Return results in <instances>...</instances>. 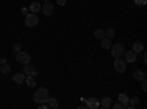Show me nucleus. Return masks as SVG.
Returning a JSON list of instances; mask_svg holds the SVG:
<instances>
[{"label": "nucleus", "mask_w": 147, "mask_h": 109, "mask_svg": "<svg viewBox=\"0 0 147 109\" xmlns=\"http://www.w3.org/2000/svg\"><path fill=\"white\" fill-rule=\"evenodd\" d=\"M47 99H49V90L44 89V87L38 89L34 93V102L35 103H44Z\"/></svg>", "instance_id": "obj_1"}, {"label": "nucleus", "mask_w": 147, "mask_h": 109, "mask_svg": "<svg viewBox=\"0 0 147 109\" xmlns=\"http://www.w3.org/2000/svg\"><path fill=\"white\" fill-rule=\"evenodd\" d=\"M110 53H112L113 58H122L124 56V52H125V47L124 44H121V43H116L115 46H110Z\"/></svg>", "instance_id": "obj_2"}, {"label": "nucleus", "mask_w": 147, "mask_h": 109, "mask_svg": "<svg viewBox=\"0 0 147 109\" xmlns=\"http://www.w3.org/2000/svg\"><path fill=\"white\" fill-rule=\"evenodd\" d=\"M16 60H18L19 64L25 65V64H30V60H31V56H30L28 53H25V52L19 50V52H16Z\"/></svg>", "instance_id": "obj_3"}, {"label": "nucleus", "mask_w": 147, "mask_h": 109, "mask_svg": "<svg viewBox=\"0 0 147 109\" xmlns=\"http://www.w3.org/2000/svg\"><path fill=\"white\" fill-rule=\"evenodd\" d=\"M38 24V16H35V14H27L25 16V25L27 27H35Z\"/></svg>", "instance_id": "obj_4"}, {"label": "nucleus", "mask_w": 147, "mask_h": 109, "mask_svg": "<svg viewBox=\"0 0 147 109\" xmlns=\"http://www.w3.org/2000/svg\"><path fill=\"white\" fill-rule=\"evenodd\" d=\"M115 71L116 72H124L125 71V66H127V62H125V59H122V58H115Z\"/></svg>", "instance_id": "obj_5"}, {"label": "nucleus", "mask_w": 147, "mask_h": 109, "mask_svg": "<svg viewBox=\"0 0 147 109\" xmlns=\"http://www.w3.org/2000/svg\"><path fill=\"white\" fill-rule=\"evenodd\" d=\"M41 10H43V14H44L46 16H50V15L53 14V10H55V6H53L50 2H46V3L41 6Z\"/></svg>", "instance_id": "obj_6"}, {"label": "nucleus", "mask_w": 147, "mask_h": 109, "mask_svg": "<svg viewBox=\"0 0 147 109\" xmlns=\"http://www.w3.org/2000/svg\"><path fill=\"white\" fill-rule=\"evenodd\" d=\"M124 59H125V62L127 64H132V62H136V59H137V53L131 50V52H124Z\"/></svg>", "instance_id": "obj_7"}, {"label": "nucleus", "mask_w": 147, "mask_h": 109, "mask_svg": "<svg viewBox=\"0 0 147 109\" xmlns=\"http://www.w3.org/2000/svg\"><path fill=\"white\" fill-rule=\"evenodd\" d=\"M24 74L25 75H32V77H35L37 75V71H35V68L32 66V65H30V64H25L24 65Z\"/></svg>", "instance_id": "obj_8"}, {"label": "nucleus", "mask_w": 147, "mask_h": 109, "mask_svg": "<svg viewBox=\"0 0 147 109\" xmlns=\"http://www.w3.org/2000/svg\"><path fill=\"white\" fill-rule=\"evenodd\" d=\"M85 108L97 109V108H100V102L97 100L96 97H90V99H87V105H85Z\"/></svg>", "instance_id": "obj_9"}, {"label": "nucleus", "mask_w": 147, "mask_h": 109, "mask_svg": "<svg viewBox=\"0 0 147 109\" xmlns=\"http://www.w3.org/2000/svg\"><path fill=\"white\" fill-rule=\"evenodd\" d=\"M25 74L24 72H16V74H13L12 75V78H13V81L15 83H18V84H22V83H25Z\"/></svg>", "instance_id": "obj_10"}, {"label": "nucleus", "mask_w": 147, "mask_h": 109, "mask_svg": "<svg viewBox=\"0 0 147 109\" xmlns=\"http://www.w3.org/2000/svg\"><path fill=\"white\" fill-rule=\"evenodd\" d=\"M119 102L125 106V109L129 108V97H128L125 93H121V94H119Z\"/></svg>", "instance_id": "obj_11"}, {"label": "nucleus", "mask_w": 147, "mask_h": 109, "mask_svg": "<svg viewBox=\"0 0 147 109\" xmlns=\"http://www.w3.org/2000/svg\"><path fill=\"white\" fill-rule=\"evenodd\" d=\"M46 103H47V106L49 108H59V102H57V99H55V97H50V96H49V99L46 100Z\"/></svg>", "instance_id": "obj_12"}, {"label": "nucleus", "mask_w": 147, "mask_h": 109, "mask_svg": "<svg viewBox=\"0 0 147 109\" xmlns=\"http://www.w3.org/2000/svg\"><path fill=\"white\" fill-rule=\"evenodd\" d=\"M30 10H31V14H37V12L41 10V5L38 2H34V3L30 5Z\"/></svg>", "instance_id": "obj_13"}, {"label": "nucleus", "mask_w": 147, "mask_h": 109, "mask_svg": "<svg viewBox=\"0 0 147 109\" xmlns=\"http://www.w3.org/2000/svg\"><path fill=\"white\" fill-rule=\"evenodd\" d=\"M132 50L136 52V53H138V52H143L144 50V44L141 43V41H136L132 44Z\"/></svg>", "instance_id": "obj_14"}, {"label": "nucleus", "mask_w": 147, "mask_h": 109, "mask_svg": "<svg viewBox=\"0 0 147 109\" xmlns=\"http://www.w3.org/2000/svg\"><path fill=\"white\" fill-rule=\"evenodd\" d=\"M100 106H103V108H110V106H112V99H110L109 96H105V97L102 99Z\"/></svg>", "instance_id": "obj_15"}, {"label": "nucleus", "mask_w": 147, "mask_h": 109, "mask_svg": "<svg viewBox=\"0 0 147 109\" xmlns=\"http://www.w3.org/2000/svg\"><path fill=\"white\" fill-rule=\"evenodd\" d=\"M110 46H112V41H110V39L103 37V39H102V47H103V49H106V50H109Z\"/></svg>", "instance_id": "obj_16"}, {"label": "nucleus", "mask_w": 147, "mask_h": 109, "mask_svg": "<svg viewBox=\"0 0 147 109\" xmlns=\"http://www.w3.org/2000/svg\"><path fill=\"white\" fill-rule=\"evenodd\" d=\"M25 84L28 87H35V78L32 75H27L25 77Z\"/></svg>", "instance_id": "obj_17"}, {"label": "nucleus", "mask_w": 147, "mask_h": 109, "mask_svg": "<svg viewBox=\"0 0 147 109\" xmlns=\"http://www.w3.org/2000/svg\"><path fill=\"white\" fill-rule=\"evenodd\" d=\"M134 78H136L137 81H141V80L146 78V74L143 71H136V72H134Z\"/></svg>", "instance_id": "obj_18"}, {"label": "nucleus", "mask_w": 147, "mask_h": 109, "mask_svg": "<svg viewBox=\"0 0 147 109\" xmlns=\"http://www.w3.org/2000/svg\"><path fill=\"white\" fill-rule=\"evenodd\" d=\"M94 37H96L97 40H102V39L105 37V31H103L102 28H99V30H96V31H94Z\"/></svg>", "instance_id": "obj_19"}, {"label": "nucleus", "mask_w": 147, "mask_h": 109, "mask_svg": "<svg viewBox=\"0 0 147 109\" xmlns=\"http://www.w3.org/2000/svg\"><path fill=\"white\" fill-rule=\"evenodd\" d=\"M129 102H131V103H129V108H131V109H132V108H137V106L140 105V99L137 97V96H136V97H132V99H129Z\"/></svg>", "instance_id": "obj_20"}, {"label": "nucleus", "mask_w": 147, "mask_h": 109, "mask_svg": "<svg viewBox=\"0 0 147 109\" xmlns=\"http://www.w3.org/2000/svg\"><path fill=\"white\" fill-rule=\"evenodd\" d=\"M105 37H107V39L112 40V39L115 37V30H113V28H109V30H106V31H105Z\"/></svg>", "instance_id": "obj_21"}, {"label": "nucleus", "mask_w": 147, "mask_h": 109, "mask_svg": "<svg viewBox=\"0 0 147 109\" xmlns=\"http://www.w3.org/2000/svg\"><path fill=\"white\" fill-rule=\"evenodd\" d=\"M0 72H2V74H9V72H10V66L7 64H3L2 66H0Z\"/></svg>", "instance_id": "obj_22"}, {"label": "nucleus", "mask_w": 147, "mask_h": 109, "mask_svg": "<svg viewBox=\"0 0 147 109\" xmlns=\"http://www.w3.org/2000/svg\"><path fill=\"white\" fill-rule=\"evenodd\" d=\"M136 2V5H138V6H144V5H147V0H134Z\"/></svg>", "instance_id": "obj_23"}, {"label": "nucleus", "mask_w": 147, "mask_h": 109, "mask_svg": "<svg viewBox=\"0 0 147 109\" xmlns=\"http://www.w3.org/2000/svg\"><path fill=\"white\" fill-rule=\"evenodd\" d=\"M141 89H143L144 91H147V83H146V78L141 80Z\"/></svg>", "instance_id": "obj_24"}, {"label": "nucleus", "mask_w": 147, "mask_h": 109, "mask_svg": "<svg viewBox=\"0 0 147 109\" xmlns=\"http://www.w3.org/2000/svg\"><path fill=\"white\" fill-rule=\"evenodd\" d=\"M115 109H125V106L119 102V103H115Z\"/></svg>", "instance_id": "obj_25"}, {"label": "nucleus", "mask_w": 147, "mask_h": 109, "mask_svg": "<svg viewBox=\"0 0 147 109\" xmlns=\"http://www.w3.org/2000/svg\"><path fill=\"white\" fill-rule=\"evenodd\" d=\"M13 49H15V52H19V50H21V44H19V43H15V44H13Z\"/></svg>", "instance_id": "obj_26"}, {"label": "nucleus", "mask_w": 147, "mask_h": 109, "mask_svg": "<svg viewBox=\"0 0 147 109\" xmlns=\"http://www.w3.org/2000/svg\"><path fill=\"white\" fill-rule=\"evenodd\" d=\"M57 5L59 6H65L66 5V0H57Z\"/></svg>", "instance_id": "obj_27"}, {"label": "nucleus", "mask_w": 147, "mask_h": 109, "mask_svg": "<svg viewBox=\"0 0 147 109\" xmlns=\"http://www.w3.org/2000/svg\"><path fill=\"white\" fill-rule=\"evenodd\" d=\"M0 64H2V65H3V64H6V59H5V58H2V59H0Z\"/></svg>", "instance_id": "obj_28"}, {"label": "nucleus", "mask_w": 147, "mask_h": 109, "mask_svg": "<svg viewBox=\"0 0 147 109\" xmlns=\"http://www.w3.org/2000/svg\"><path fill=\"white\" fill-rule=\"evenodd\" d=\"M46 2H49V0H44V3H46Z\"/></svg>", "instance_id": "obj_29"}]
</instances>
